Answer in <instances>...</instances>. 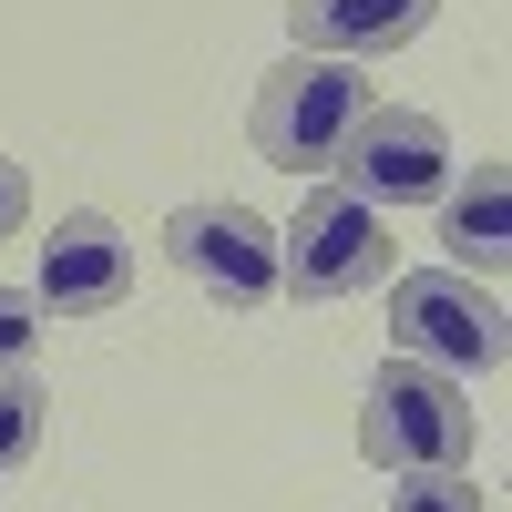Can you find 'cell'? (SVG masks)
I'll return each instance as SVG.
<instances>
[{
	"label": "cell",
	"instance_id": "7",
	"mask_svg": "<svg viewBox=\"0 0 512 512\" xmlns=\"http://www.w3.org/2000/svg\"><path fill=\"white\" fill-rule=\"evenodd\" d=\"M41 318H113L123 297H134V246H123L113 216H62L52 236H41Z\"/></svg>",
	"mask_w": 512,
	"mask_h": 512
},
{
	"label": "cell",
	"instance_id": "3",
	"mask_svg": "<svg viewBox=\"0 0 512 512\" xmlns=\"http://www.w3.org/2000/svg\"><path fill=\"white\" fill-rule=\"evenodd\" d=\"M390 349L441 369V379H502L512 338H502V297L461 267H420V277H390Z\"/></svg>",
	"mask_w": 512,
	"mask_h": 512
},
{
	"label": "cell",
	"instance_id": "4",
	"mask_svg": "<svg viewBox=\"0 0 512 512\" xmlns=\"http://www.w3.org/2000/svg\"><path fill=\"white\" fill-rule=\"evenodd\" d=\"M277 287L308 297V308L390 287V216H379V205H359L349 185L308 175V205H297L287 236H277Z\"/></svg>",
	"mask_w": 512,
	"mask_h": 512
},
{
	"label": "cell",
	"instance_id": "10",
	"mask_svg": "<svg viewBox=\"0 0 512 512\" xmlns=\"http://www.w3.org/2000/svg\"><path fill=\"white\" fill-rule=\"evenodd\" d=\"M41 431H52V390H41L31 369L0 379V472H21V461L41 451Z\"/></svg>",
	"mask_w": 512,
	"mask_h": 512
},
{
	"label": "cell",
	"instance_id": "1",
	"mask_svg": "<svg viewBox=\"0 0 512 512\" xmlns=\"http://www.w3.org/2000/svg\"><path fill=\"white\" fill-rule=\"evenodd\" d=\"M369 62H338V52H287L267 82H256V113H246V134L267 164H287V175H328L338 144L359 134V113H369Z\"/></svg>",
	"mask_w": 512,
	"mask_h": 512
},
{
	"label": "cell",
	"instance_id": "8",
	"mask_svg": "<svg viewBox=\"0 0 512 512\" xmlns=\"http://www.w3.org/2000/svg\"><path fill=\"white\" fill-rule=\"evenodd\" d=\"M431 21H441V0H287L297 52H338V62H379L400 41H420Z\"/></svg>",
	"mask_w": 512,
	"mask_h": 512
},
{
	"label": "cell",
	"instance_id": "5",
	"mask_svg": "<svg viewBox=\"0 0 512 512\" xmlns=\"http://www.w3.org/2000/svg\"><path fill=\"white\" fill-rule=\"evenodd\" d=\"M164 256L195 297H216L226 318H256L277 297V226L256 216L246 195H195L164 216Z\"/></svg>",
	"mask_w": 512,
	"mask_h": 512
},
{
	"label": "cell",
	"instance_id": "2",
	"mask_svg": "<svg viewBox=\"0 0 512 512\" xmlns=\"http://www.w3.org/2000/svg\"><path fill=\"white\" fill-rule=\"evenodd\" d=\"M359 451L379 472H472V390L390 349L359 400Z\"/></svg>",
	"mask_w": 512,
	"mask_h": 512
},
{
	"label": "cell",
	"instance_id": "11",
	"mask_svg": "<svg viewBox=\"0 0 512 512\" xmlns=\"http://www.w3.org/2000/svg\"><path fill=\"white\" fill-rule=\"evenodd\" d=\"M390 512H482L472 472H390Z\"/></svg>",
	"mask_w": 512,
	"mask_h": 512
},
{
	"label": "cell",
	"instance_id": "12",
	"mask_svg": "<svg viewBox=\"0 0 512 512\" xmlns=\"http://www.w3.org/2000/svg\"><path fill=\"white\" fill-rule=\"evenodd\" d=\"M41 359V297L31 287H0V379Z\"/></svg>",
	"mask_w": 512,
	"mask_h": 512
},
{
	"label": "cell",
	"instance_id": "13",
	"mask_svg": "<svg viewBox=\"0 0 512 512\" xmlns=\"http://www.w3.org/2000/svg\"><path fill=\"white\" fill-rule=\"evenodd\" d=\"M21 226H31V175H21L11 154H0V246H11Z\"/></svg>",
	"mask_w": 512,
	"mask_h": 512
},
{
	"label": "cell",
	"instance_id": "9",
	"mask_svg": "<svg viewBox=\"0 0 512 512\" xmlns=\"http://www.w3.org/2000/svg\"><path fill=\"white\" fill-rule=\"evenodd\" d=\"M441 256L482 287L512 267V175H502V154H482L461 185H441Z\"/></svg>",
	"mask_w": 512,
	"mask_h": 512
},
{
	"label": "cell",
	"instance_id": "6",
	"mask_svg": "<svg viewBox=\"0 0 512 512\" xmlns=\"http://www.w3.org/2000/svg\"><path fill=\"white\" fill-rule=\"evenodd\" d=\"M328 185H349L359 205H379V216H400V205H431L451 185V123L420 113V103H369L359 134L338 144Z\"/></svg>",
	"mask_w": 512,
	"mask_h": 512
}]
</instances>
